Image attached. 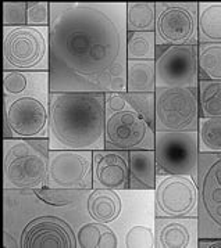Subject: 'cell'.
<instances>
[{
    "instance_id": "6da1fadb",
    "label": "cell",
    "mask_w": 221,
    "mask_h": 248,
    "mask_svg": "<svg viewBox=\"0 0 221 248\" xmlns=\"http://www.w3.org/2000/svg\"><path fill=\"white\" fill-rule=\"evenodd\" d=\"M51 93L127 92V3H51Z\"/></svg>"
},
{
    "instance_id": "7a4b0ae2",
    "label": "cell",
    "mask_w": 221,
    "mask_h": 248,
    "mask_svg": "<svg viewBox=\"0 0 221 248\" xmlns=\"http://www.w3.org/2000/svg\"><path fill=\"white\" fill-rule=\"evenodd\" d=\"M91 190H77L60 202L43 200L36 190L3 189V247H77V230L92 222Z\"/></svg>"
},
{
    "instance_id": "3957f363",
    "label": "cell",
    "mask_w": 221,
    "mask_h": 248,
    "mask_svg": "<svg viewBox=\"0 0 221 248\" xmlns=\"http://www.w3.org/2000/svg\"><path fill=\"white\" fill-rule=\"evenodd\" d=\"M106 93H51V150H104Z\"/></svg>"
},
{
    "instance_id": "277c9868",
    "label": "cell",
    "mask_w": 221,
    "mask_h": 248,
    "mask_svg": "<svg viewBox=\"0 0 221 248\" xmlns=\"http://www.w3.org/2000/svg\"><path fill=\"white\" fill-rule=\"evenodd\" d=\"M3 139H49V72H36L20 94H3Z\"/></svg>"
},
{
    "instance_id": "5b68a950",
    "label": "cell",
    "mask_w": 221,
    "mask_h": 248,
    "mask_svg": "<svg viewBox=\"0 0 221 248\" xmlns=\"http://www.w3.org/2000/svg\"><path fill=\"white\" fill-rule=\"evenodd\" d=\"M49 139L3 140V189L46 187Z\"/></svg>"
},
{
    "instance_id": "8992f818",
    "label": "cell",
    "mask_w": 221,
    "mask_h": 248,
    "mask_svg": "<svg viewBox=\"0 0 221 248\" xmlns=\"http://www.w3.org/2000/svg\"><path fill=\"white\" fill-rule=\"evenodd\" d=\"M49 27H3V71L49 72Z\"/></svg>"
},
{
    "instance_id": "52a82bcc",
    "label": "cell",
    "mask_w": 221,
    "mask_h": 248,
    "mask_svg": "<svg viewBox=\"0 0 221 248\" xmlns=\"http://www.w3.org/2000/svg\"><path fill=\"white\" fill-rule=\"evenodd\" d=\"M156 94V132H198L199 99L193 88H159Z\"/></svg>"
},
{
    "instance_id": "ba28073f",
    "label": "cell",
    "mask_w": 221,
    "mask_h": 248,
    "mask_svg": "<svg viewBox=\"0 0 221 248\" xmlns=\"http://www.w3.org/2000/svg\"><path fill=\"white\" fill-rule=\"evenodd\" d=\"M154 154L157 175H184L198 180V132H156Z\"/></svg>"
},
{
    "instance_id": "9c48e42d",
    "label": "cell",
    "mask_w": 221,
    "mask_h": 248,
    "mask_svg": "<svg viewBox=\"0 0 221 248\" xmlns=\"http://www.w3.org/2000/svg\"><path fill=\"white\" fill-rule=\"evenodd\" d=\"M154 36L157 46H198V3H156Z\"/></svg>"
},
{
    "instance_id": "30bf717a",
    "label": "cell",
    "mask_w": 221,
    "mask_h": 248,
    "mask_svg": "<svg viewBox=\"0 0 221 248\" xmlns=\"http://www.w3.org/2000/svg\"><path fill=\"white\" fill-rule=\"evenodd\" d=\"M199 237L221 238V154H199Z\"/></svg>"
},
{
    "instance_id": "8fae6325",
    "label": "cell",
    "mask_w": 221,
    "mask_h": 248,
    "mask_svg": "<svg viewBox=\"0 0 221 248\" xmlns=\"http://www.w3.org/2000/svg\"><path fill=\"white\" fill-rule=\"evenodd\" d=\"M154 214L156 218H198L199 190L196 180L184 175H157Z\"/></svg>"
},
{
    "instance_id": "7c38bea8",
    "label": "cell",
    "mask_w": 221,
    "mask_h": 248,
    "mask_svg": "<svg viewBox=\"0 0 221 248\" xmlns=\"http://www.w3.org/2000/svg\"><path fill=\"white\" fill-rule=\"evenodd\" d=\"M46 187L54 190L93 189V151L51 150Z\"/></svg>"
},
{
    "instance_id": "4fadbf2b",
    "label": "cell",
    "mask_w": 221,
    "mask_h": 248,
    "mask_svg": "<svg viewBox=\"0 0 221 248\" xmlns=\"http://www.w3.org/2000/svg\"><path fill=\"white\" fill-rule=\"evenodd\" d=\"M156 88H193L199 83L198 46H157Z\"/></svg>"
},
{
    "instance_id": "5bb4252c",
    "label": "cell",
    "mask_w": 221,
    "mask_h": 248,
    "mask_svg": "<svg viewBox=\"0 0 221 248\" xmlns=\"http://www.w3.org/2000/svg\"><path fill=\"white\" fill-rule=\"evenodd\" d=\"M154 128L151 126L132 107L106 115V150H154Z\"/></svg>"
},
{
    "instance_id": "9a60e30c",
    "label": "cell",
    "mask_w": 221,
    "mask_h": 248,
    "mask_svg": "<svg viewBox=\"0 0 221 248\" xmlns=\"http://www.w3.org/2000/svg\"><path fill=\"white\" fill-rule=\"evenodd\" d=\"M121 197V212L109 223L121 240L134 226L149 225L154 226V190H119Z\"/></svg>"
},
{
    "instance_id": "2e32d148",
    "label": "cell",
    "mask_w": 221,
    "mask_h": 248,
    "mask_svg": "<svg viewBox=\"0 0 221 248\" xmlns=\"http://www.w3.org/2000/svg\"><path fill=\"white\" fill-rule=\"evenodd\" d=\"M130 185V151H93V189L125 190Z\"/></svg>"
},
{
    "instance_id": "e0dca14e",
    "label": "cell",
    "mask_w": 221,
    "mask_h": 248,
    "mask_svg": "<svg viewBox=\"0 0 221 248\" xmlns=\"http://www.w3.org/2000/svg\"><path fill=\"white\" fill-rule=\"evenodd\" d=\"M199 218H156L154 247L199 248Z\"/></svg>"
},
{
    "instance_id": "ac0fdd59",
    "label": "cell",
    "mask_w": 221,
    "mask_h": 248,
    "mask_svg": "<svg viewBox=\"0 0 221 248\" xmlns=\"http://www.w3.org/2000/svg\"><path fill=\"white\" fill-rule=\"evenodd\" d=\"M156 154L154 150L130 151L131 190H154L156 187Z\"/></svg>"
},
{
    "instance_id": "d6986e66",
    "label": "cell",
    "mask_w": 221,
    "mask_h": 248,
    "mask_svg": "<svg viewBox=\"0 0 221 248\" xmlns=\"http://www.w3.org/2000/svg\"><path fill=\"white\" fill-rule=\"evenodd\" d=\"M88 212L93 222L109 225L121 212V197L119 191L92 189L88 197Z\"/></svg>"
},
{
    "instance_id": "ffe728a7",
    "label": "cell",
    "mask_w": 221,
    "mask_h": 248,
    "mask_svg": "<svg viewBox=\"0 0 221 248\" xmlns=\"http://www.w3.org/2000/svg\"><path fill=\"white\" fill-rule=\"evenodd\" d=\"M156 62L154 60H128L127 92L154 93L156 92Z\"/></svg>"
},
{
    "instance_id": "44dd1931",
    "label": "cell",
    "mask_w": 221,
    "mask_h": 248,
    "mask_svg": "<svg viewBox=\"0 0 221 248\" xmlns=\"http://www.w3.org/2000/svg\"><path fill=\"white\" fill-rule=\"evenodd\" d=\"M78 248H119L120 240L116 232L109 226L98 222H86L77 230Z\"/></svg>"
},
{
    "instance_id": "7402d4cb",
    "label": "cell",
    "mask_w": 221,
    "mask_h": 248,
    "mask_svg": "<svg viewBox=\"0 0 221 248\" xmlns=\"http://www.w3.org/2000/svg\"><path fill=\"white\" fill-rule=\"evenodd\" d=\"M199 43H221V1L198 3Z\"/></svg>"
},
{
    "instance_id": "603a6c76",
    "label": "cell",
    "mask_w": 221,
    "mask_h": 248,
    "mask_svg": "<svg viewBox=\"0 0 221 248\" xmlns=\"http://www.w3.org/2000/svg\"><path fill=\"white\" fill-rule=\"evenodd\" d=\"M156 3L128 1L127 3V31L128 32H154Z\"/></svg>"
},
{
    "instance_id": "cb8c5ba5",
    "label": "cell",
    "mask_w": 221,
    "mask_h": 248,
    "mask_svg": "<svg viewBox=\"0 0 221 248\" xmlns=\"http://www.w3.org/2000/svg\"><path fill=\"white\" fill-rule=\"evenodd\" d=\"M199 80H221V43L198 45Z\"/></svg>"
},
{
    "instance_id": "d4e9b609",
    "label": "cell",
    "mask_w": 221,
    "mask_h": 248,
    "mask_svg": "<svg viewBox=\"0 0 221 248\" xmlns=\"http://www.w3.org/2000/svg\"><path fill=\"white\" fill-rule=\"evenodd\" d=\"M198 99L201 117L221 118V80H199Z\"/></svg>"
},
{
    "instance_id": "484cf974",
    "label": "cell",
    "mask_w": 221,
    "mask_h": 248,
    "mask_svg": "<svg viewBox=\"0 0 221 248\" xmlns=\"http://www.w3.org/2000/svg\"><path fill=\"white\" fill-rule=\"evenodd\" d=\"M199 153L221 154V118H199Z\"/></svg>"
},
{
    "instance_id": "4316f807",
    "label": "cell",
    "mask_w": 221,
    "mask_h": 248,
    "mask_svg": "<svg viewBox=\"0 0 221 248\" xmlns=\"http://www.w3.org/2000/svg\"><path fill=\"white\" fill-rule=\"evenodd\" d=\"M156 36L154 32H128L127 59L156 60Z\"/></svg>"
},
{
    "instance_id": "83f0119b",
    "label": "cell",
    "mask_w": 221,
    "mask_h": 248,
    "mask_svg": "<svg viewBox=\"0 0 221 248\" xmlns=\"http://www.w3.org/2000/svg\"><path fill=\"white\" fill-rule=\"evenodd\" d=\"M130 106L142 118L154 128L156 119V94L154 93H124Z\"/></svg>"
},
{
    "instance_id": "f1b7e54d",
    "label": "cell",
    "mask_w": 221,
    "mask_h": 248,
    "mask_svg": "<svg viewBox=\"0 0 221 248\" xmlns=\"http://www.w3.org/2000/svg\"><path fill=\"white\" fill-rule=\"evenodd\" d=\"M124 248H153L154 247V226L138 225L131 228L121 240Z\"/></svg>"
},
{
    "instance_id": "f546056e",
    "label": "cell",
    "mask_w": 221,
    "mask_h": 248,
    "mask_svg": "<svg viewBox=\"0 0 221 248\" xmlns=\"http://www.w3.org/2000/svg\"><path fill=\"white\" fill-rule=\"evenodd\" d=\"M36 72L3 71V94H20L28 89Z\"/></svg>"
},
{
    "instance_id": "4dcf8cb0",
    "label": "cell",
    "mask_w": 221,
    "mask_h": 248,
    "mask_svg": "<svg viewBox=\"0 0 221 248\" xmlns=\"http://www.w3.org/2000/svg\"><path fill=\"white\" fill-rule=\"evenodd\" d=\"M51 24V3L32 1L27 9V25L49 27Z\"/></svg>"
},
{
    "instance_id": "1f68e13d",
    "label": "cell",
    "mask_w": 221,
    "mask_h": 248,
    "mask_svg": "<svg viewBox=\"0 0 221 248\" xmlns=\"http://www.w3.org/2000/svg\"><path fill=\"white\" fill-rule=\"evenodd\" d=\"M27 9L28 3H3V27L27 25Z\"/></svg>"
},
{
    "instance_id": "d6a6232c",
    "label": "cell",
    "mask_w": 221,
    "mask_h": 248,
    "mask_svg": "<svg viewBox=\"0 0 221 248\" xmlns=\"http://www.w3.org/2000/svg\"><path fill=\"white\" fill-rule=\"evenodd\" d=\"M104 96H106V103H104L106 115L120 112V111H124V109L131 107L128 100L124 96V93H106Z\"/></svg>"
},
{
    "instance_id": "836d02e7",
    "label": "cell",
    "mask_w": 221,
    "mask_h": 248,
    "mask_svg": "<svg viewBox=\"0 0 221 248\" xmlns=\"http://www.w3.org/2000/svg\"><path fill=\"white\" fill-rule=\"evenodd\" d=\"M199 248H221V238H199Z\"/></svg>"
}]
</instances>
